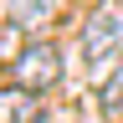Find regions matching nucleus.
Segmentation results:
<instances>
[{
	"instance_id": "f257e3e1",
	"label": "nucleus",
	"mask_w": 123,
	"mask_h": 123,
	"mask_svg": "<svg viewBox=\"0 0 123 123\" xmlns=\"http://www.w3.org/2000/svg\"><path fill=\"white\" fill-rule=\"evenodd\" d=\"M82 56H87V67L98 77L123 56V10L118 5H98L82 21Z\"/></svg>"
},
{
	"instance_id": "f03ea898",
	"label": "nucleus",
	"mask_w": 123,
	"mask_h": 123,
	"mask_svg": "<svg viewBox=\"0 0 123 123\" xmlns=\"http://www.w3.org/2000/svg\"><path fill=\"white\" fill-rule=\"evenodd\" d=\"M10 77H15V87H31V92H51L62 82V56H56V46H26L21 56L10 62Z\"/></svg>"
},
{
	"instance_id": "7ed1b4c3",
	"label": "nucleus",
	"mask_w": 123,
	"mask_h": 123,
	"mask_svg": "<svg viewBox=\"0 0 123 123\" xmlns=\"http://www.w3.org/2000/svg\"><path fill=\"white\" fill-rule=\"evenodd\" d=\"M0 123H41V92L0 87Z\"/></svg>"
},
{
	"instance_id": "20e7f679",
	"label": "nucleus",
	"mask_w": 123,
	"mask_h": 123,
	"mask_svg": "<svg viewBox=\"0 0 123 123\" xmlns=\"http://www.w3.org/2000/svg\"><path fill=\"white\" fill-rule=\"evenodd\" d=\"M98 103H103V113H108V118H123V62H118V67L103 77V87H98Z\"/></svg>"
}]
</instances>
